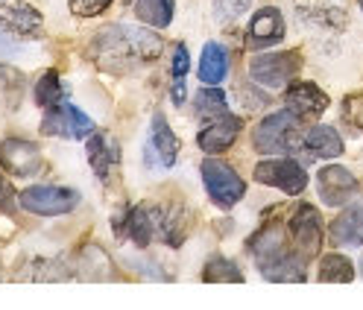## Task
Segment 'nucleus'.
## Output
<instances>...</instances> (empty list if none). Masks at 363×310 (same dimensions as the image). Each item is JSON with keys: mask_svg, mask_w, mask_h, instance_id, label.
<instances>
[{"mask_svg": "<svg viewBox=\"0 0 363 310\" xmlns=\"http://www.w3.org/2000/svg\"><path fill=\"white\" fill-rule=\"evenodd\" d=\"M194 108L202 120H214V117L229 115V103H225V94L220 88H202V91H196Z\"/></svg>", "mask_w": 363, "mask_h": 310, "instance_id": "obj_25", "label": "nucleus"}, {"mask_svg": "<svg viewBox=\"0 0 363 310\" xmlns=\"http://www.w3.org/2000/svg\"><path fill=\"white\" fill-rule=\"evenodd\" d=\"M354 278V267L346 255H325L320 263V281L325 284H349Z\"/></svg>", "mask_w": 363, "mask_h": 310, "instance_id": "obj_26", "label": "nucleus"}, {"mask_svg": "<svg viewBox=\"0 0 363 310\" xmlns=\"http://www.w3.org/2000/svg\"><path fill=\"white\" fill-rule=\"evenodd\" d=\"M287 223H267L252 240H249V252H252V258L258 260V267H269L272 260H279L287 249Z\"/></svg>", "mask_w": 363, "mask_h": 310, "instance_id": "obj_12", "label": "nucleus"}, {"mask_svg": "<svg viewBox=\"0 0 363 310\" xmlns=\"http://www.w3.org/2000/svg\"><path fill=\"white\" fill-rule=\"evenodd\" d=\"M238 135H240V120L232 117V115H223V117L208 120V126L196 135V144H199L202 152L220 155V152H225V149L235 147Z\"/></svg>", "mask_w": 363, "mask_h": 310, "instance_id": "obj_13", "label": "nucleus"}, {"mask_svg": "<svg viewBox=\"0 0 363 310\" xmlns=\"http://www.w3.org/2000/svg\"><path fill=\"white\" fill-rule=\"evenodd\" d=\"M62 97H65V85H62V79H59L56 71H48V74H44L35 82V103L41 108H50V105L62 103Z\"/></svg>", "mask_w": 363, "mask_h": 310, "instance_id": "obj_28", "label": "nucleus"}, {"mask_svg": "<svg viewBox=\"0 0 363 310\" xmlns=\"http://www.w3.org/2000/svg\"><path fill=\"white\" fill-rule=\"evenodd\" d=\"M0 21L12 35H38L41 33V15L27 6V4H15L0 9Z\"/></svg>", "mask_w": 363, "mask_h": 310, "instance_id": "obj_21", "label": "nucleus"}, {"mask_svg": "<svg viewBox=\"0 0 363 310\" xmlns=\"http://www.w3.org/2000/svg\"><path fill=\"white\" fill-rule=\"evenodd\" d=\"M41 132L44 135H56V138H67V141H79L94 135V120L85 112H79L71 103H56L44 112L41 120Z\"/></svg>", "mask_w": 363, "mask_h": 310, "instance_id": "obj_5", "label": "nucleus"}, {"mask_svg": "<svg viewBox=\"0 0 363 310\" xmlns=\"http://www.w3.org/2000/svg\"><path fill=\"white\" fill-rule=\"evenodd\" d=\"M360 272H363V260H360Z\"/></svg>", "mask_w": 363, "mask_h": 310, "instance_id": "obj_36", "label": "nucleus"}, {"mask_svg": "<svg viewBox=\"0 0 363 310\" xmlns=\"http://www.w3.org/2000/svg\"><path fill=\"white\" fill-rule=\"evenodd\" d=\"M15 41H12V33L4 27V21H0V53H15Z\"/></svg>", "mask_w": 363, "mask_h": 310, "instance_id": "obj_33", "label": "nucleus"}, {"mask_svg": "<svg viewBox=\"0 0 363 310\" xmlns=\"http://www.w3.org/2000/svg\"><path fill=\"white\" fill-rule=\"evenodd\" d=\"M188 68H191L188 47H185V44H176V47H173V59H170V76L173 79H185Z\"/></svg>", "mask_w": 363, "mask_h": 310, "instance_id": "obj_29", "label": "nucleus"}, {"mask_svg": "<svg viewBox=\"0 0 363 310\" xmlns=\"http://www.w3.org/2000/svg\"><path fill=\"white\" fill-rule=\"evenodd\" d=\"M296 126H299V117L284 108V112H272L267 115L255 132H252V147L255 152L261 155H279V152H293L296 147Z\"/></svg>", "mask_w": 363, "mask_h": 310, "instance_id": "obj_2", "label": "nucleus"}, {"mask_svg": "<svg viewBox=\"0 0 363 310\" xmlns=\"http://www.w3.org/2000/svg\"><path fill=\"white\" fill-rule=\"evenodd\" d=\"M123 4H132V0H123Z\"/></svg>", "mask_w": 363, "mask_h": 310, "instance_id": "obj_37", "label": "nucleus"}, {"mask_svg": "<svg viewBox=\"0 0 363 310\" xmlns=\"http://www.w3.org/2000/svg\"><path fill=\"white\" fill-rule=\"evenodd\" d=\"M88 161L91 167H94L97 173V179L108 182L111 179V173L118 170L121 164V149L115 144V138H108V135H88Z\"/></svg>", "mask_w": 363, "mask_h": 310, "instance_id": "obj_16", "label": "nucleus"}, {"mask_svg": "<svg viewBox=\"0 0 363 310\" xmlns=\"http://www.w3.org/2000/svg\"><path fill=\"white\" fill-rule=\"evenodd\" d=\"M135 15H138V21H144L147 27L164 30V27H170V21L176 15V4L173 0H135Z\"/></svg>", "mask_w": 363, "mask_h": 310, "instance_id": "obj_24", "label": "nucleus"}, {"mask_svg": "<svg viewBox=\"0 0 363 310\" xmlns=\"http://www.w3.org/2000/svg\"><path fill=\"white\" fill-rule=\"evenodd\" d=\"M111 6V0H71V9L79 18H91V15H100Z\"/></svg>", "mask_w": 363, "mask_h": 310, "instance_id": "obj_30", "label": "nucleus"}, {"mask_svg": "<svg viewBox=\"0 0 363 310\" xmlns=\"http://www.w3.org/2000/svg\"><path fill=\"white\" fill-rule=\"evenodd\" d=\"M170 94H173V103H176V105L185 103V79H173Z\"/></svg>", "mask_w": 363, "mask_h": 310, "instance_id": "obj_34", "label": "nucleus"}, {"mask_svg": "<svg viewBox=\"0 0 363 310\" xmlns=\"http://www.w3.org/2000/svg\"><path fill=\"white\" fill-rule=\"evenodd\" d=\"M0 155H4V164L9 167L12 176H35L44 161H41V149L30 141H4V147H0Z\"/></svg>", "mask_w": 363, "mask_h": 310, "instance_id": "obj_15", "label": "nucleus"}, {"mask_svg": "<svg viewBox=\"0 0 363 310\" xmlns=\"http://www.w3.org/2000/svg\"><path fill=\"white\" fill-rule=\"evenodd\" d=\"M129 240L138 246H150V240L158 234V208L152 205H135L126 211V231Z\"/></svg>", "mask_w": 363, "mask_h": 310, "instance_id": "obj_17", "label": "nucleus"}, {"mask_svg": "<svg viewBox=\"0 0 363 310\" xmlns=\"http://www.w3.org/2000/svg\"><path fill=\"white\" fill-rule=\"evenodd\" d=\"M360 12H363V0H360Z\"/></svg>", "mask_w": 363, "mask_h": 310, "instance_id": "obj_35", "label": "nucleus"}, {"mask_svg": "<svg viewBox=\"0 0 363 310\" xmlns=\"http://www.w3.org/2000/svg\"><path fill=\"white\" fill-rule=\"evenodd\" d=\"M188 214H182L179 205H167L158 208V237H162L167 246H182V240L188 234Z\"/></svg>", "mask_w": 363, "mask_h": 310, "instance_id": "obj_23", "label": "nucleus"}, {"mask_svg": "<svg viewBox=\"0 0 363 310\" xmlns=\"http://www.w3.org/2000/svg\"><path fill=\"white\" fill-rule=\"evenodd\" d=\"M287 231H290V243L302 258H313L323 246V223H320V211L313 205H296L290 211L287 219Z\"/></svg>", "mask_w": 363, "mask_h": 310, "instance_id": "obj_6", "label": "nucleus"}, {"mask_svg": "<svg viewBox=\"0 0 363 310\" xmlns=\"http://www.w3.org/2000/svg\"><path fill=\"white\" fill-rule=\"evenodd\" d=\"M150 129H152V138L147 141V164L170 170L176 164V159H179V138L173 135V129L167 126L162 112L152 115V126Z\"/></svg>", "mask_w": 363, "mask_h": 310, "instance_id": "obj_11", "label": "nucleus"}, {"mask_svg": "<svg viewBox=\"0 0 363 310\" xmlns=\"http://www.w3.org/2000/svg\"><path fill=\"white\" fill-rule=\"evenodd\" d=\"M255 182L279 188L287 196H299L308 188V173L299 161H293V159H267L255 167Z\"/></svg>", "mask_w": 363, "mask_h": 310, "instance_id": "obj_8", "label": "nucleus"}, {"mask_svg": "<svg viewBox=\"0 0 363 310\" xmlns=\"http://www.w3.org/2000/svg\"><path fill=\"white\" fill-rule=\"evenodd\" d=\"M284 38V18L276 6H264L252 15L246 27V47L249 50H267L276 47V44Z\"/></svg>", "mask_w": 363, "mask_h": 310, "instance_id": "obj_10", "label": "nucleus"}, {"mask_svg": "<svg viewBox=\"0 0 363 310\" xmlns=\"http://www.w3.org/2000/svg\"><path fill=\"white\" fill-rule=\"evenodd\" d=\"M316 190H320L323 202L337 208V205H346L357 196L360 190V182L346 170V167H337V164H328L316 173Z\"/></svg>", "mask_w": 363, "mask_h": 310, "instance_id": "obj_9", "label": "nucleus"}, {"mask_svg": "<svg viewBox=\"0 0 363 310\" xmlns=\"http://www.w3.org/2000/svg\"><path fill=\"white\" fill-rule=\"evenodd\" d=\"M208 284H243V272L235 260L229 258H211L206 263V272H202Z\"/></svg>", "mask_w": 363, "mask_h": 310, "instance_id": "obj_27", "label": "nucleus"}, {"mask_svg": "<svg viewBox=\"0 0 363 310\" xmlns=\"http://www.w3.org/2000/svg\"><path fill=\"white\" fill-rule=\"evenodd\" d=\"M299 68H302L299 53H264L252 59L249 76L261 88H284L290 79H296Z\"/></svg>", "mask_w": 363, "mask_h": 310, "instance_id": "obj_7", "label": "nucleus"}, {"mask_svg": "<svg viewBox=\"0 0 363 310\" xmlns=\"http://www.w3.org/2000/svg\"><path fill=\"white\" fill-rule=\"evenodd\" d=\"M202 182H206V190L208 196L220 208H235L243 193H246V182L240 176L225 164V161H217V159H208L202 161Z\"/></svg>", "mask_w": 363, "mask_h": 310, "instance_id": "obj_3", "label": "nucleus"}, {"mask_svg": "<svg viewBox=\"0 0 363 310\" xmlns=\"http://www.w3.org/2000/svg\"><path fill=\"white\" fill-rule=\"evenodd\" d=\"M305 263L308 258H302L296 249L284 252L279 260H272L269 267H261V275L267 281H305Z\"/></svg>", "mask_w": 363, "mask_h": 310, "instance_id": "obj_22", "label": "nucleus"}, {"mask_svg": "<svg viewBox=\"0 0 363 310\" xmlns=\"http://www.w3.org/2000/svg\"><path fill=\"white\" fill-rule=\"evenodd\" d=\"M331 237H334L337 246H360L363 243V199L354 205H349L334 219Z\"/></svg>", "mask_w": 363, "mask_h": 310, "instance_id": "obj_18", "label": "nucleus"}, {"mask_svg": "<svg viewBox=\"0 0 363 310\" xmlns=\"http://www.w3.org/2000/svg\"><path fill=\"white\" fill-rule=\"evenodd\" d=\"M346 120L349 123H354V126H360L363 129V97H349L346 100Z\"/></svg>", "mask_w": 363, "mask_h": 310, "instance_id": "obj_32", "label": "nucleus"}, {"mask_svg": "<svg viewBox=\"0 0 363 310\" xmlns=\"http://www.w3.org/2000/svg\"><path fill=\"white\" fill-rule=\"evenodd\" d=\"M77 205H79V193L71 188L35 185L21 193V208L35 217H62V214H71Z\"/></svg>", "mask_w": 363, "mask_h": 310, "instance_id": "obj_4", "label": "nucleus"}, {"mask_svg": "<svg viewBox=\"0 0 363 310\" xmlns=\"http://www.w3.org/2000/svg\"><path fill=\"white\" fill-rule=\"evenodd\" d=\"M252 0H217V18L220 21H232V18H238Z\"/></svg>", "mask_w": 363, "mask_h": 310, "instance_id": "obj_31", "label": "nucleus"}, {"mask_svg": "<svg viewBox=\"0 0 363 310\" xmlns=\"http://www.w3.org/2000/svg\"><path fill=\"white\" fill-rule=\"evenodd\" d=\"M284 103L299 120L302 117H320L328 108V97L313 82H293L284 94Z\"/></svg>", "mask_w": 363, "mask_h": 310, "instance_id": "obj_14", "label": "nucleus"}, {"mask_svg": "<svg viewBox=\"0 0 363 310\" xmlns=\"http://www.w3.org/2000/svg\"><path fill=\"white\" fill-rule=\"evenodd\" d=\"M225 76H229V53L223 44L208 41L199 56V79L206 85H220Z\"/></svg>", "mask_w": 363, "mask_h": 310, "instance_id": "obj_20", "label": "nucleus"}, {"mask_svg": "<svg viewBox=\"0 0 363 310\" xmlns=\"http://www.w3.org/2000/svg\"><path fill=\"white\" fill-rule=\"evenodd\" d=\"M100 68L108 74H126L135 64L155 62L162 56V38L150 30L126 27V24H111L97 33L94 47H91Z\"/></svg>", "mask_w": 363, "mask_h": 310, "instance_id": "obj_1", "label": "nucleus"}, {"mask_svg": "<svg viewBox=\"0 0 363 310\" xmlns=\"http://www.w3.org/2000/svg\"><path fill=\"white\" fill-rule=\"evenodd\" d=\"M302 147L313 159H337L343 152V138L337 135V129L320 123V126H311L302 135Z\"/></svg>", "mask_w": 363, "mask_h": 310, "instance_id": "obj_19", "label": "nucleus"}]
</instances>
